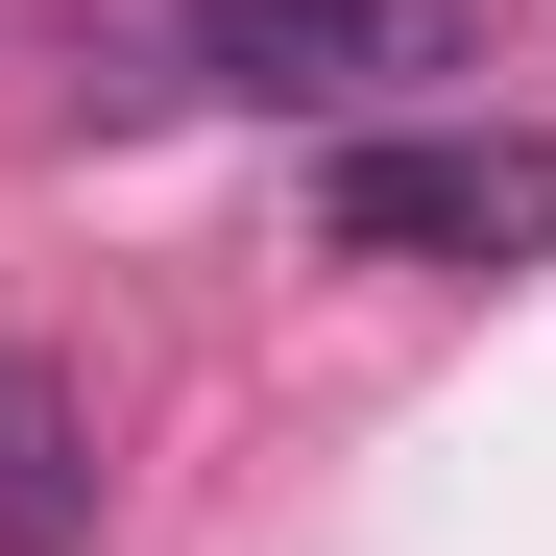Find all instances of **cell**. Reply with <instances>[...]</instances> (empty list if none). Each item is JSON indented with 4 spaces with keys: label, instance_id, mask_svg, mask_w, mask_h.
I'll list each match as a JSON object with an SVG mask.
<instances>
[{
    "label": "cell",
    "instance_id": "3957f363",
    "mask_svg": "<svg viewBox=\"0 0 556 556\" xmlns=\"http://www.w3.org/2000/svg\"><path fill=\"white\" fill-rule=\"evenodd\" d=\"M0 556H98V412L0 339Z\"/></svg>",
    "mask_w": 556,
    "mask_h": 556
},
{
    "label": "cell",
    "instance_id": "7a4b0ae2",
    "mask_svg": "<svg viewBox=\"0 0 556 556\" xmlns=\"http://www.w3.org/2000/svg\"><path fill=\"white\" fill-rule=\"evenodd\" d=\"M194 98H266V122H363V98H435L484 73V0H169Z\"/></svg>",
    "mask_w": 556,
    "mask_h": 556
},
{
    "label": "cell",
    "instance_id": "6da1fadb",
    "mask_svg": "<svg viewBox=\"0 0 556 556\" xmlns=\"http://www.w3.org/2000/svg\"><path fill=\"white\" fill-rule=\"evenodd\" d=\"M315 242L339 266H532L556 242V146L532 122H363L315 169Z\"/></svg>",
    "mask_w": 556,
    "mask_h": 556
}]
</instances>
